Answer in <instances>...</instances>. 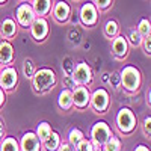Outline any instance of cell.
Masks as SVG:
<instances>
[{
    "label": "cell",
    "mask_w": 151,
    "mask_h": 151,
    "mask_svg": "<svg viewBox=\"0 0 151 151\" xmlns=\"http://www.w3.org/2000/svg\"><path fill=\"white\" fill-rule=\"evenodd\" d=\"M112 136V130L109 127V124L104 122V121H97L94 125H92V129H91V141L95 147H103L107 139Z\"/></svg>",
    "instance_id": "5b68a950"
},
{
    "label": "cell",
    "mask_w": 151,
    "mask_h": 151,
    "mask_svg": "<svg viewBox=\"0 0 151 151\" xmlns=\"http://www.w3.org/2000/svg\"><path fill=\"white\" fill-rule=\"evenodd\" d=\"M58 79H56V73L52 68H38L33 76H32V88L36 94L44 95L50 92L55 88Z\"/></svg>",
    "instance_id": "6da1fadb"
},
{
    "label": "cell",
    "mask_w": 151,
    "mask_h": 151,
    "mask_svg": "<svg viewBox=\"0 0 151 151\" xmlns=\"http://www.w3.org/2000/svg\"><path fill=\"white\" fill-rule=\"evenodd\" d=\"M119 33V26L115 20H109L104 24V35L109 38V40H113L116 35Z\"/></svg>",
    "instance_id": "7402d4cb"
},
{
    "label": "cell",
    "mask_w": 151,
    "mask_h": 151,
    "mask_svg": "<svg viewBox=\"0 0 151 151\" xmlns=\"http://www.w3.org/2000/svg\"><path fill=\"white\" fill-rule=\"evenodd\" d=\"M89 107H92V110L95 113H106L110 107V95L104 88H98L91 94V100H89Z\"/></svg>",
    "instance_id": "277c9868"
},
{
    "label": "cell",
    "mask_w": 151,
    "mask_h": 151,
    "mask_svg": "<svg viewBox=\"0 0 151 151\" xmlns=\"http://www.w3.org/2000/svg\"><path fill=\"white\" fill-rule=\"evenodd\" d=\"M58 151H76V150H74V147H73L71 144H68V142H62Z\"/></svg>",
    "instance_id": "1f68e13d"
},
{
    "label": "cell",
    "mask_w": 151,
    "mask_h": 151,
    "mask_svg": "<svg viewBox=\"0 0 151 151\" xmlns=\"http://www.w3.org/2000/svg\"><path fill=\"white\" fill-rule=\"evenodd\" d=\"M30 5L36 17H45L52 11V0H32Z\"/></svg>",
    "instance_id": "e0dca14e"
},
{
    "label": "cell",
    "mask_w": 151,
    "mask_h": 151,
    "mask_svg": "<svg viewBox=\"0 0 151 151\" xmlns=\"http://www.w3.org/2000/svg\"><path fill=\"white\" fill-rule=\"evenodd\" d=\"M119 85L124 88V91L134 94L142 86V74L133 65H125L119 71Z\"/></svg>",
    "instance_id": "7a4b0ae2"
},
{
    "label": "cell",
    "mask_w": 151,
    "mask_h": 151,
    "mask_svg": "<svg viewBox=\"0 0 151 151\" xmlns=\"http://www.w3.org/2000/svg\"><path fill=\"white\" fill-rule=\"evenodd\" d=\"M109 76H110V74H107V73L103 76V80H104V82H107V80H109Z\"/></svg>",
    "instance_id": "d590c367"
},
{
    "label": "cell",
    "mask_w": 151,
    "mask_h": 151,
    "mask_svg": "<svg viewBox=\"0 0 151 151\" xmlns=\"http://www.w3.org/2000/svg\"><path fill=\"white\" fill-rule=\"evenodd\" d=\"M35 71H36V68H35L33 60H32V59H24V64H23V74L26 76L27 79H32V76H33Z\"/></svg>",
    "instance_id": "4316f807"
},
{
    "label": "cell",
    "mask_w": 151,
    "mask_h": 151,
    "mask_svg": "<svg viewBox=\"0 0 151 151\" xmlns=\"http://www.w3.org/2000/svg\"><path fill=\"white\" fill-rule=\"evenodd\" d=\"M74 150L76 151H95L97 147L92 144L91 139H86V137H85V139H82L77 145L74 147Z\"/></svg>",
    "instance_id": "484cf974"
},
{
    "label": "cell",
    "mask_w": 151,
    "mask_h": 151,
    "mask_svg": "<svg viewBox=\"0 0 151 151\" xmlns=\"http://www.w3.org/2000/svg\"><path fill=\"white\" fill-rule=\"evenodd\" d=\"M5 101H6V95H5V91L2 89V88H0V109L3 107Z\"/></svg>",
    "instance_id": "836d02e7"
},
{
    "label": "cell",
    "mask_w": 151,
    "mask_h": 151,
    "mask_svg": "<svg viewBox=\"0 0 151 151\" xmlns=\"http://www.w3.org/2000/svg\"><path fill=\"white\" fill-rule=\"evenodd\" d=\"M141 45L144 47V52H145V55H148V56H150V55H151V38H150V36L144 38Z\"/></svg>",
    "instance_id": "4dcf8cb0"
},
{
    "label": "cell",
    "mask_w": 151,
    "mask_h": 151,
    "mask_svg": "<svg viewBox=\"0 0 151 151\" xmlns=\"http://www.w3.org/2000/svg\"><path fill=\"white\" fill-rule=\"evenodd\" d=\"M0 151H20L18 141L12 136H5L3 141L0 142Z\"/></svg>",
    "instance_id": "ffe728a7"
},
{
    "label": "cell",
    "mask_w": 151,
    "mask_h": 151,
    "mask_svg": "<svg viewBox=\"0 0 151 151\" xmlns=\"http://www.w3.org/2000/svg\"><path fill=\"white\" fill-rule=\"evenodd\" d=\"M103 151H121V141L112 134L107 139V142L103 145Z\"/></svg>",
    "instance_id": "cb8c5ba5"
},
{
    "label": "cell",
    "mask_w": 151,
    "mask_h": 151,
    "mask_svg": "<svg viewBox=\"0 0 151 151\" xmlns=\"http://www.w3.org/2000/svg\"><path fill=\"white\" fill-rule=\"evenodd\" d=\"M58 106L60 110H70L73 109V91L71 89H64L60 91L58 97Z\"/></svg>",
    "instance_id": "ac0fdd59"
},
{
    "label": "cell",
    "mask_w": 151,
    "mask_h": 151,
    "mask_svg": "<svg viewBox=\"0 0 151 151\" xmlns=\"http://www.w3.org/2000/svg\"><path fill=\"white\" fill-rule=\"evenodd\" d=\"M71 79L74 82V85H82V86H88L92 83V70L86 62H79L77 65L73 68L71 73Z\"/></svg>",
    "instance_id": "8992f818"
},
{
    "label": "cell",
    "mask_w": 151,
    "mask_h": 151,
    "mask_svg": "<svg viewBox=\"0 0 151 151\" xmlns=\"http://www.w3.org/2000/svg\"><path fill=\"white\" fill-rule=\"evenodd\" d=\"M20 151H41L42 150V142L40 137L36 136L35 132H26L21 136V141L18 142Z\"/></svg>",
    "instance_id": "7c38bea8"
},
{
    "label": "cell",
    "mask_w": 151,
    "mask_h": 151,
    "mask_svg": "<svg viewBox=\"0 0 151 151\" xmlns=\"http://www.w3.org/2000/svg\"><path fill=\"white\" fill-rule=\"evenodd\" d=\"M6 2H8V0H0V5H5Z\"/></svg>",
    "instance_id": "8d00e7d4"
},
{
    "label": "cell",
    "mask_w": 151,
    "mask_h": 151,
    "mask_svg": "<svg viewBox=\"0 0 151 151\" xmlns=\"http://www.w3.org/2000/svg\"><path fill=\"white\" fill-rule=\"evenodd\" d=\"M6 136V127H5V121L0 118V142L3 141V137Z\"/></svg>",
    "instance_id": "d6a6232c"
},
{
    "label": "cell",
    "mask_w": 151,
    "mask_h": 151,
    "mask_svg": "<svg viewBox=\"0 0 151 151\" xmlns=\"http://www.w3.org/2000/svg\"><path fill=\"white\" fill-rule=\"evenodd\" d=\"M53 130H52V125H50L48 122H40V124H38V127H36V136L38 137H40V141L41 142H44L45 139H47V137L50 136V133H52Z\"/></svg>",
    "instance_id": "44dd1931"
},
{
    "label": "cell",
    "mask_w": 151,
    "mask_h": 151,
    "mask_svg": "<svg viewBox=\"0 0 151 151\" xmlns=\"http://www.w3.org/2000/svg\"><path fill=\"white\" fill-rule=\"evenodd\" d=\"M94 5L98 11H106V9L110 8L112 0H94Z\"/></svg>",
    "instance_id": "f1b7e54d"
},
{
    "label": "cell",
    "mask_w": 151,
    "mask_h": 151,
    "mask_svg": "<svg viewBox=\"0 0 151 151\" xmlns=\"http://www.w3.org/2000/svg\"><path fill=\"white\" fill-rule=\"evenodd\" d=\"M112 53L116 59H125L129 56V41L122 35H116L112 41Z\"/></svg>",
    "instance_id": "4fadbf2b"
},
{
    "label": "cell",
    "mask_w": 151,
    "mask_h": 151,
    "mask_svg": "<svg viewBox=\"0 0 151 151\" xmlns=\"http://www.w3.org/2000/svg\"><path fill=\"white\" fill-rule=\"evenodd\" d=\"M60 144H62V139H60L59 133L58 132H52L50 136L42 142V148H44V151H58Z\"/></svg>",
    "instance_id": "d6986e66"
},
{
    "label": "cell",
    "mask_w": 151,
    "mask_h": 151,
    "mask_svg": "<svg viewBox=\"0 0 151 151\" xmlns=\"http://www.w3.org/2000/svg\"><path fill=\"white\" fill-rule=\"evenodd\" d=\"M134 151H150V148H148L147 145H137V147L134 148Z\"/></svg>",
    "instance_id": "e575fe53"
},
{
    "label": "cell",
    "mask_w": 151,
    "mask_h": 151,
    "mask_svg": "<svg viewBox=\"0 0 151 151\" xmlns=\"http://www.w3.org/2000/svg\"><path fill=\"white\" fill-rule=\"evenodd\" d=\"M82 139H85V133L80 129L74 127V129L70 130V133H68V144H71L73 147H76Z\"/></svg>",
    "instance_id": "603a6c76"
},
{
    "label": "cell",
    "mask_w": 151,
    "mask_h": 151,
    "mask_svg": "<svg viewBox=\"0 0 151 151\" xmlns=\"http://www.w3.org/2000/svg\"><path fill=\"white\" fill-rule=\"evenodd\" d=\"M18 32V24L14 18H5L0 23V36L5 40H12Z\"/></svg>",
    "instance_id": "9a60e30c"
},
{
    "label": "cell",
    "mask_w": 151,
    "mask_h": 151,
    "mask_svg": "<svg viewBox=\"0 0 151 151\" xmlns=\"http://www.w3.org/2000/svg\"><path fill=\"white\" fill-rule=\"evenodd\" d=\"M142 40H144V38H142L139 33H137V30H132L130 35H129V40H127V41H130V44H132L133 47H141Z\"/></svg>",
    "instance_id": "83f0119b"
},
{
    "label": "cell",
    "mask_w": 151,
    "mask_h": 151,
    "mask_svg": "<svg viewBox=\"0 0 151 151\" xmlns=\"http://www.w3.org/2000/svg\"><path fill=\"white\" fill-rule=\"evenodd\" d=\"M71 91H73V107L79 109V110H85L86 107H89L91 92L88 89V86L77 85Z\"/></svg>",
    "instance_id": "ba28073f"
},
{
    "label": "cell",
    "mask_w": 151,
    "mask_h": 151,
    "mask_svg": "<svg viewBox=\"0 0 151 151\" xmlns=\"http://www.w3.org/2000/svg\"><path fill=\"white\" fill-rule=\"evenodd\" d=\"M30 35L36 42H42L47 40V36L50 33V27H48V21L45 17H36L33 20V23L30 24Z\"/></svg>",
    "instance_id": "52a82bcc"
},
{
    "label": "cell",
    "mask_w": 151,
    "mask_h": 151,
    "mask_svg": "<svg viewBox=\"0 0 151 151\" xmlns=\"http://www.w3.org/2000/svg\"><path fill=\"white\" fill-rule=\"evenodd\" d=\"M35 18H36V15H35L30 3H21L15 11V20H17L15 23L24 29L30 27V24L33 23Z\"/></svg>",
    "instance_id": "9c48e42d"
},
{
    "label": "cell",
    "mask_w": 151,
    "mask_h": 151,
    "mask_svg": "<svg viewBox=\"0 0 151 151\" xmlns=\"http://www.w3.org/2000/svg\"><path fill=\"white\" fill-rule=\"evenodd\" d=\"M79 17H80V23L83 24V26L92 27V26H95L97 21H98V9L91 2L83 3L80 11H79Z\"/></svg>",
    "instance_id": "8fae6325"
},
{
    "label": "cell",
    "mask_w": 151,
    "mask_h": 151,
    "mask_svg": "<svg viewBox=\"0 0 151 151\" xmlns=\"http://www.w3.org/2000/svg\"><path fill=\"white\" fill-rule=\"evenodd\" d=\"M95 151H100V150H95Z\"/></svg>",
    "instance_id": "74e56055"
},
{
    "label": "cell",
    "mask_w": 151,
    "mask_h": 151,
    "mask_svg": "<svg viewBox=\"0 0 151 151\" xmlns=\"http://www.w3.org/2000/svg\"><path fill=\"white\" fill-rule=\"evenodd\" d=\"M71 15V6L65 2V0H59V2L53 6V18L55 21L64 24L70 20Z\"/></svg>",
    "instance_id": "5bb4252c"
},
{
    "label": "cell",
    "mask_w": 151,
    "mask_h": 151,
    "mask_svg": "<svg viewBox=\"0 0 151 151\" xmlns=\"http://www.w3.org/2000/svg\"><path fill=\"white\" fill-rule=\"evenodd\" d=\"M142 129H144V134H145L147 137H150V134H151V116H150V115L145 116L144 124H142Z\"/></svg>",
    "instance_id": "f546056e"
},
{
    "label": "cell",
    "mask_w": 151,
    "mask_h": 151,
    "mask_svg": "<svg viewBox=\"0 0 151 151\" xmlns=\"http://www.w3.org/2000/svg\"><path fill=\"white\" fill-rule=\"evenodd\" d=\"M115 124H116V129L121 134L124 136H129L136 130V125H137V118L134 115V112L129 107H121L115 116Z\"/></svg>",
    "instance_id": "3957f363"
},
{
    "label": "cell",
    "mask_w": 151,
    "mask_h": 151,
    "mask_svg": "<svg viewBox=\"0 0 151 151\" xmlns=\"http://www.w3.org/2000/svg\"><path fill=\"white\" fill-rule=\"evenodd\" d=\"M18 83V73L14 67H3L0 70V88L3 91H12Z\"/></svg>",
    "instance_id": "30bf717a"
},
{
    "label": "cell",
    "mask_w": 151,
    "mask_h": 151,
    "mask_svg": "<svg viewBox=\"0 0 151 151\" xmlns=\"http://www.w3.org/2000/svg\"><path fill=\"white\" fill-rule=\"evenodd\" d=\"M137 33H139L142 38H147L151 35V23L147 18H142L137 24Z\"/></svg>",
    "instance_id": "d4e9b609"
},
{
    "label": "cell",
    "mask_w": 151,
    "mask_h": 151,
    "mask_svg": "<svg viewBox=\"0 0 151 151\" xmlns=\"http://www.w3.org/2000/svg\"><path fill=\"white\" fill-rule=\"evenodd\" d=\"M14 62V47L8 40L0 41V64L8 67Z\"/></svg>",
    "instance_id": "2e32d148"
}]
</instances>
